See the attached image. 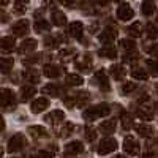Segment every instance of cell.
<instances>
[{
  "instance_id": "1",
  "label": "cell",
  "mask_w": 158,
  "mask_h": 158,
  "mask_svg": "<svg viewBox=\"0 0 158 158\" xmlns=\"http://www.w3.org/2000/svg\"><path fill=\"white\" fill-rule=\"evenodd\" d=\"M117 147V142L112 139V138H108V139H103L101 142H100V146H98V152L100 153H108V152H111V150H114Z\"/></svg>"
},
{
  "instance_id": "2",
  "label": "cell",
  "mask_w": 158,
  "mask_h": 158,
  "mask_svg": "<svg viewBox=\"0 0 158 158\" xmlns=\"http://www.w3.org/2000/svg\"><path fill=\"white\" fill-rule=\"evenodd\" d=\"M133 15H135L133 10H131L127 3H125V5L122 3V5H120V8L117 10V16L120 18L122 21H128V19H131V18H133Z\"/></svg>"
},
{
  "instance_id": "3",
  "label": "cell",
  "mask_w": 158,
  "mask_h": 158,
  "mask_svg": "<svg viewBox=\"0 0 158 158\" xmlns=\"http://www.w3.org/2000/svg\"><path fill=\"white\" fill-rule=\"evenodd\" d=\"M123 147H125V150H127L128 153H136V152L139 150V144H138L133 138H128V139L125 141V144H123Z\"/></svg>"
},
{
  "instance_id": "4",
  "label": "cell",
  "mask_w": 158,
  "mask_h": 158,
  "mask_svg": "<svg viewBox=\"0 0 158 158\" xmlns=\"http://www.w3.org/2000/svg\"><path fill=\"white\" fill-rule=\"evenodd\" d=\"M48 104H49V101H48L46 98H40V100H36V101L32 104V109H33L35 112H40V111L46 109V108H48Z\"/></svg>"
},
{
  "instance_id": "5",
  "label": "cell",
  "mask_w": 158,
  "mask_h": 158,
  "mask_svg": "<svg viewBox=\"0 0 158 158\" xmlns=\"http://www.w3.org/2000/svg\"><path fill=\"white\" fill-rule=\"evenodd\" d=\"M25 32H27V22H18L15 27H13V33L15 35H24Z\"/></svg>"
},
{
  "instance_id": "6",
  "label": "cell",
  "mask_w": 158,
  "mask_h": 158,
  "mask_svg": "<svg viewBox=\"0 0 158 158\" xmlns=\"http://www.w3.org/2000/svg\"><path fill=\"white\" fill-rule=\"evenodd\" d=\"M21 146H22V138L21 136H15L11 141H10V150H19L21 149Z\"/></svg>"
},
{
  "instance_id": "7",
  "label": "cell",
  "mask_w": 158,
  "mask_h": 158,
  "mask_svg": "<svg viewBox=\"0 0 158 158\" xmlns=\"http://www.w3.org/2000/svg\"><path fill=\"white\" fill-rule=\"evenodd\" d=\"M67 150L70 152V153H77V152H81L82 150V144L81 142H71V144H68L67 146Z\"/></svg>"
},
{
  "instance_id": "8",
  "label": "cell",
  "mask_w": 158,
  "mask_h": 158,
  "mask_svg": "<svg viewBox=\"0 0 158 158\" xmlns=\"http://www.w3.org/2000/svg\"><path fill=\"white\" fill-rule=\"evenodd\" d=\"M114 125H115L114 120L112 122H104L100 127V131H101V133H112V131H114Z\"/></svg>"
},
{
  "instance_id": "9",
  "label": "cell",
  "mask_w": 158,
  "mask_h": 158,
  "mask_svg": "<svg viewBox=\"0 0 158 158\" xmlns=\"http://www.w3.org/2000/svg\"><path fill=\"white\" fill-rule=\"evenodd\" d=\"M71 33L74 35V36H81V33H82V24L81 22H74L73 25H71Z\"/></svg>"
},
{
  "instance_id": "10",
  "label": "cell",
  "mask_w": 158,
  "mask_h": 158,
  "mask_svg": "<svg viewBox=\"0 0 158 158\" xmlns=\"http://www.w3.org/2000/svg\"><path fill=\"white\" fill-rule=\"evenodd\" d=\"M44 73H46V76H51V77H56V76L59 74V68H56V67H52V65H46V67H44Z\"/></svg>"
},
{
  "instance_id": "11",
  "label": "cell",
  "mask_w": 158,
  "mask_h": 158,
  "mask_svg": "<svg viewBox=\"0 0 158 158\" xmlns=\"http://www.w3.org/2000/svg\"><path fill=\"white\" fill-rule=\"evenodd\" d=\"M52 22L57 24V25H62V24L65 22V16L62 15L60 11H56L54 15H52Z\"/></svg>"
},
{
  "instance_id": "12",
  "label": "cell",
  "mask_w": 158,
  "mask_h": 158,
  "mask_svg": "<svg viewBox=\"0 0 158 158\" xmlns=\"http://www.w3.org/2000/svg\"><path fill=\"white\" fill-rule=\"evenodd\" d=\"M101 41L103 43H106V41H112L114 40V32H111V30H108V32H104V33H101Z\"/></svg>"
},
{
  "instance_id": "13",
  "label": "cell",
  "mask_w": 158,
  "mask_h": 158,
  "mask_svg": "<svg viewBox=\"0 0 158 158\" xmlns=\"http://www.w3.org/2000/svg\"><path fill=\"white\" fill-rule=\"evenodd\" d=\"M153 8H155V5H153V3H150V2L142 3V11L146 13V15H152V13H153Z\"/></svg>"
},
{
  "instance_id": "14",
  "label": "cell",
  "mask_w": 158,
  "mask_h": 158,
  "mask_svg": "<svg viewBox=\"0 0 158 158\" xmlns=\"http://www.w3.org/2000/svg\"><path fill=\"white\" fill-rule=\"evenodd\" d=\"M35 46H36V43L33 41V40H27L25 43H22V46H21V48H22V51H24V49H25V51H30V49H32V48H35Z\"/></svg>"
},
{
  "instance_id": "15",
  "label": "cell",
  "mask_w": 158,
  "mask_h": 158,
  "mask_svg": "<svg viewBox=\"0 0 158 158\" xmlns=\"http://www.w3.org/2000/svg\"><path fill=\"white\" fill-rule=\"evenodd\" d=\"M67 81H68L70 84H82V77H79V76H73V74H70V76L67 77Z\"/></svg>"
},
{
  "instance_id": "16",
  "label": "cell",
  "mask_w": 158,
  "mask_h": 158,
  "mask_svg": "<svg viewBox=\"0 0 158 158\" xmlns=\"http://www.w3.org/2000/svg\"><path fill=\"white\" fill-rule=\"evenodd\" d=\"M13 38H5L3 41H2V46H3V51H8V49H11L13 48Z\"/></svg>"
},
{
  "instance_id": "17",
  "label": "cell",
  "mask_w": 158,
  "mask_h": 158,
  "mask_svg": "<svg viewBox=\"0 0 158 158\" xmlns=\"http://www.w3.org/2000/svg\"><path fill=\"white\" fill-rule=\"evenodd\" d=\"M111 71L114 73V77H120L122 76V73H123V70H122V67H118V65H114V67L111 68Z\"/></svg>"
},
{
  "instance_id": "18",
  "label": "cell",
  "mask_w": 158,
  "mask_h": 158,
  "mask_svg": "<svg viewBox=\"0 0 158 158\" xmlns=\"http://www.w3.org/2000/svg\"><path fill=\"white\" fill-rule=\"evenodd\" d=\"M136 130H138V133H139V135H142V136H150V133H152V128H144V127H138Z\"/></svg>"
},
{
  "instance_id": "19",
  "label": "cell",
  "mask_w": 158,
  "mask_h": 158,
  "mask_svg": "<svg viewBox=\"0 0 158 158\" xmlns=\"http://www.w3.org/2000/svg\"><path fill=\"white\" fill-rule=\"evenodd\" d=\"M35 94V89L33 87H30V89H22V97H25V98H29V97H32Z\"/></svg>"
},
{
  "instance_id": "20",
  "label": "cell",
  "mask_w": 158,
  "mask_h": 158,
  "mask_svg": "<svg viewBox=\"0 0 158 158\" xmlns=\"http://www.w3.org/2000/svg\"><path fill=\"white\" fill-rule=\"evenodd\" d=\"M49 25H48V22H44V21H41V22H38L36 25H35V30H38V32H41V30H44V29H48Z\"/></svg>"
},
{
  "instance_id": "21",
  "label": "cell",
  "mask_w": 158,
  "mask_h": 158,
  "mask_svg": "<svg viewBox=\"0 0 158 158\" xmlns=\"http://www.w3.org/2000/svg\"><path fill=\"white\" fill-rule=\"evenodd\" d=\"M133 76H135V77H139V79H146V77H147L146 73H144L142 70H135V71H133Z\"/></svg>"
},
{
  "instance_id": "22",
  "label": "cell",
  "mask_w": 158,
  "mask_h": 158,
  "mask_svg": "<svg viewBox=\"0 0 158 158\" xmlns=\"http://www.w3.org/2000/svg\"><path fill=\"white\" fill-rule=\"evenodd\" d=\"M131 90H135V84L128 82L127 85H123V92H125V94H128V92H131Z\"/></svg>"
},
{
  "instance_id": "23",
  "label": "cell",
  "mask_w": 158,
  "mask_h": 158,
  "mask_svg": "<svg viewBox=\"0 0 158 158\" xmlns=\"http://www.w3.org/2000/svg\"><path fill=\"white\" fill-rule=\"evenodd\" d=\"M117 158H125V156H117Z\"/></svg>"
}]
</instances>
